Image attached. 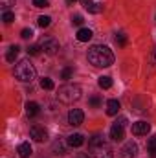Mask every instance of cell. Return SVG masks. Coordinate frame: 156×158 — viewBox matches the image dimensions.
I'll list each match as a JSON object with an SVG mask.
<instances>
[{"label": "cell", "mask_w": 156, "mask_h": 158, "mask_svg": "<svg viewBox=\"0 0 156 158\" xmlns=\"http://www.w3.org/2000/svg\"><path fill=\"white\" fill-rule=\"evenodd\" d=\"M86 57H88V63L94 64L96 68H107V66H110V64L114 63V53H112V50H110L109 46H103V44H94V46L88 50Z\"/></svg>", "instance_id": "1"}, {"label": "cell", "mask_w": 156, "mask_h": 158, "mask_svg": "<svg viewBox=\"0 0 156 158\" xmlns=\"http://www.w3.org/2000/svg\"><path fill=\"white\" fill-rule=\"evenodd\" d=\"M88 149H90L94 158H114L112 147L107 143V140L101 134H94L88 140Z\"/></svg>", "instance_id": "2"}, {"label": "cell", "mask_w": 156, "mask_h": 158, "mask_svg": "<svg viewBox=\"0 0 156 158\" xmlns=\"http://www.w3.org/2000/svg\"><path fill=\"white\" fill-rule=\"evenodd\" d=\"M15 77L18 81H22V83H31L37 77V70L30 63V59H22L15 64Z\"/></svg>", "instance_id": "3"}, {"label": "cell", "mask_w": 156, "mask_h": 158, "mask_svg": "<svg viewBox=\"0 0 156 158\" xmlns=\"http://www.w3.org/2000/svg\"><path fill=\"white\" fill-rule=\"evenodd\" d=\"M57 98H59V101H63V103H66V105H72V103H76L81 99V88H79L77 85H63V86H59V90H57Z\"/></svg>", "instance_id": "4"}, {"label": "cell", "mask_w": 156, "mask_h": 158, "mask_svg": "<svg viewBox=\"0 0 156 158\" xmlns=\"http://www.w3.org/2000/svg\"><path fill=\"white\" fill-rule=\"evenodd\" d=\"M40 48H42V52H44V53H48V55H55V53L61 50V44H59V40H57V39L48 37V39H42Z\"/></svg>", "instance_id": "5"}, {"label": "cell", "mask_w": 156, "mask_h": 158, "mask_svg": "<svg viewBox=\"0 0 156 158\" xmlns=\"http://www.w3.org/2000/svg\"><path fill=\"white\" fill-rule=\"evenodd\" d=\"M138 153V145L134 142H127L121 149H119V158H134Z\"/></svg>", "instance_id": "6"}, {"label": "cell", "mask_w": 156, "mask_h": 158, "mask_svg": "<svg viewBox=\"0 0 156 158\" xmlns=\"http://www.w3.org/2000/svg\"><path fill=\"white\" fill-rule=\"evenodd\" d=\"M83 119H84V112H83L81 109H72V110L68 112V123H70L72 127H79V125L83 123Z\"/></svg>", "instance_id": "7"}, {"label": "cell", "mask_w": 156, "mask_h": 158, "mask_svg": "<svg viewBox=\"0 0 156 158\" xmlns=\"http://www.w3.org/2000/svg\"><path fill=\"white\" fill-rule=\"evenodd\" d=\"M30 136H31L35 142H44V140L48 138V132H46L44 127H40V125H33V127L30 129Z\"/></svg>", "instance_id": "8"}, {"label": "cell", "mask_w": 156, "mask_h": 158, "mask_svg": "<svg viewBox=\"0 0 156 158\" xmlns=\"http://www.w3.org/2000/svg\"><path fill=\"white\" fill-rule=\"evenodd\" d=\"M149 131H151V125L147 121H136V123H132V134H136V136H145Z\"/></svg>", "instance_id": "9"}, {"label": "cell", "mask_w": 156, "mask_h": 158, "mask_svg": "<svg viewBox=\"0 0 156 158\" xmlns=\"http://www.w3.org/2000/svg\"><path fill=\"white\" fill-rule=\"evenodd\" d=\"M110 138H112L114 142H121V140L125 138V127L119 125V123H114V125L110 127Z\"/></svg>", "instance_id": "10"}, {"label": "cell", "mask_w": 156, "mask_h": 158, "mask_svg": "<svg viewBox=\"0 0 156 158\" xmlns=\"http://www.w3.org/2000/svg\"><path fill=\"white\" fill-rule=\"evenodd\" d=\"M81 2H83V6H84V9H86L88 13L97 15V13L103 11V6H101L99 2H94V0H81Z\"/></svg>", "instance_id": "11"}, {"label": "cell", "mask_w": 156, "mask_h": 158, "mask_svg": "<svg viewBox=\"0 0 156 158\" xmlns=\"http://www.w3.org/2000/svg\"><path fill=\"white\" fill-rule=\"evenodd\" d=\"M66 143H68L70 147H81V145L84 143V138H83V134H79V132H74V134H70V136H68Z\"/></svg>", "instance_id": "12"}, {"label": "cell", "mask_w": 156, "mask_h": 158, "mask_svg": "<svg viewBox=\"0 0 156 158\" xmlns=\"http://www.w3.org/2000/svg\"><path fill=\"white\" fill-rule=\"evenodd\" d=\"M17 153H18V156L20 158H30L31 156V145L28 143V142H22L20 145H18V149H17Z\"/></svg>", "instance_id": "13"}, {"label": "cell", "mask_w": 156, "mask_h": 158, "mask_svg": "<svg viewBox=\"0 0 156 158\" xmlns=\"http://www.w3.org/2000/svg\"><path fill=\"white\" fill-rule=\"evenodd\" d=\"M92 30H88V28H79V31L76 33V37H77L79 42H88V40L92 39Z\"/></svg>", "instance_id": "14"}, {"label": "cell", "mask_w": 156, "mask_h": 158, "mask_svg": "<svg viewBox=\"0 0 156 158\" xmlns=\"http://www.w3.org/2000/svg\"><path fill=\"white\" fill-rule=\"evenodd\" d=\"M51 151H53V155H57V156H63L64 153H66V145H64V142L59 138V140H55L53 142V145H51Z\"/></svg>", "instance_id": "15"}, {"label": "cell", "mask_w": 156, "mask_h": 158, "mask_svg": "<svg viewBox=\"0 0 156 158\" xmlns=\"http://www.w3.org/2000/svg\"><path fill=\"white\" fill-rule=\"evenodd\" d=\"M119 107H121V105H119L117 99H109V101H107V114H109V116H116L117 112H119Z\"/></svg>", "instance_id": "16"}, {"label": "cell", "mask_w": 156, "mask_h": 158, "mask_svg": "<svg viewBox=\"0 0 156 158\" xmlns=\"http://www.w3.org/2000/svg\"><path fill=\"white\" fill-rule=\"evenodd\" d=\"M39 112H40V109H39V105H37L35 101H28V103H26V114H28L30 118L37 116Z\"/></svg>", "instance_id": "17"}, {"label": "cell", "mask_w": 156, "mask_h": 158, "mask_svg": "<svg viewBox=\"0 0 156 158\" xmlns=\"http://www.w3.org/2000/svg\"><path fill=\"white\" fill-rule=\"evenodd\" d=\"M18 52H20V48H18L17 44H13V46H11V48L7 50V53H6V59H7L9 63H15V59H17Z\"/></svg>", "instance_id": "18"}, {"label": "cell", "mask_w": 156, "mask_h": 158, "mask_svg": "<svg viewBox=\"0 0 156 158\" xmlns=\"http://www.w3.org/2000/svg\"><path fill=\"white\" fill-rule=\"evenodd\" d=\"M147 151H149L151 158H156V136H151V138H149V142H147Z\"/></svg>", "instance_id": "19"}, {"label": "cell", "mask_w": 156, "mask_h": 158, "mask_svg": "<svg viewBox=\"0 0 156 158\" xmlns=\"http://www.w3.org/2000/svg\"><path fill=\"white\" fill-rule=\"evenodd\" d=\"M97 85H99L101 88L109 90V88L112 86V77H109V76H101V77H99V81H97Z\"/></svg>", "instance_id": "20"}, {"label": "cell", "mask_w": 156, "mask_h": 158, "mask_svg": "<svg viewBox=\"0 0 156 158\" xmlns=\"http://www.w3.org/2000/svg\"><path fill=\"white\" fill-rule=\"evenodd\" d=\"M40 86H42L44 90H53V88H55L53 81H51L50 77H42V79H40Z\"/></svg>", "instance_id": "21"}, {"label": "cell", "mask_w": 156, "mask_h": 158, "mask_svg": "<svg viewBox=\"0 0 156 158\" xmlns=\"http://www.w3.org/2000/svg\"><path fill=\"white\" fill-rule=\"evenodd\" d=\"M72 76H74V66H66V68H63V72H61V79L68 81Z\"/></svg>", "instance_id": "22"}, {"label": "cell", "mask_w": 156, "mask_h": 158, "mask_svg": "<svg viewBox=\"0 0 156 158\" xmlns=\"http://www.w3.org/2000/svg\"><path fill=\"white\" fill-rule=\"evenodd\" d=\"M50 22H51V19H50V17H46V15H42V17L37 19V24H39L40 28H48V26H50Z\"/></svg>", "instance_id": "23"}, {"label": "cell", "mask_w": 156, "mask_h": 158, "mask_svg": "<svg viewBox=\"0 0 156 158\" xmlns=\"http://www.w3.org/2000/svg\"><path fill=\"white\" fill-rule=\"evenodd\" d=\"M2 20H4L6 24H11V22L15 20V13H11V11H4V13H2Z\"/></svg>", "instance_id": "24"}, {"label": "cell", "mask_w": 156, "mask_h": 158, "mask_svg": "<svg viewBox=\"0 0 156 158\" xmlns=\"http://www.w3.org/2000/svg\"><path fill=\"white\" fill-rule=\"evenodd\" d=\"M116 44L117 46H125V44H127V35H125V33H117L116 35Z\"/></svg>", "instance_id": "25"}, {"label": "cell", "mask_w": 156, "mask_h": 158, "mask_svg": "<svg viewBox=\"0 0 156 158\" xmlns=\"http://www.w3.org/2000/svg\"><path fill=\"white\" fill-rule=\"evenodd\" d=\"M40 50H42V48H40L39 44H33V46H30V48H28V53H30V55H39Z\"/></svg>", "instance_id": "26"}, {"label": "cell", "mask_w": 156, "mask_h": 158, "mask_svg": "<svg viewBox=\"0 0 156 158\" xmlns=\"http://www.w3.org/2000/svg\"><path fill=\"white\" fill-rule=\"evenodd\" d=\"M20 37H22V39H31V37H33V30H30V28H24V30L20 31Z\"/></svg>", "instance_id": "27"}, {"label": "cell", "mask_w": 156, "mask_h": 158, "mask_svg": "<svg viewBox=\"0 0 156 158\" xmlns=\"http://www.w3.org/2000/svg\"><path fill=\"white\" fill-rule=\"evenodd\" d=\"M99 105H101V99H99V96H92V98H90V107L97 109Z\"/></svg>", "instance_id": "28"}, {"label": "cell", "mask_w": 156, "mask_h": 158, "mask_svg": "<svg viewBox=\"0 0 156 158\" xmlns=\"http://www.w3.org/2000/svg\"><path fill=\"white\" fill-rule=\"evenodd\" d=\"M0 6L4 7V11H7L11 6H15V0H0Z\"/></svg>", "instance_id": "29"}, {"label": "cell", "mask_w": 156, "mask_h": 158, "mask_svg": "<svg viewBox=\"0 0 156 158\" xmlns=\"http://www.w3.org/2000/svg\"><path fill=\"white\" fill-rule=\"evenodd\" d=\"M35 7H48V0H33Z\"/></svg>", "instance_id": "30"}, {"label": "cell", "mask_w": 156, "mask_h": 158, "mask_svg": "<svg viewBox=\"0 0 156 158\" xmlns=\"http://www.w3.org/2000/svg\"><path fill=\"white\" fill-rule=\"evenodd\" d=\"M72 24L81 26V24H83V17H81V15H74V17H72Z\"/></svg>", "instance_id": "31"}, {"label": "cell", "mask_w": 156, "mask_h": 158, "mask_svg": "<svg viewBox=\"0 0 156 158\" xmlns=\"http://www.w3.org/2000/svg\"><path fill=\"white\" fill-rule=\"evenodd\" d=\"M76 158H88V155H84V153H79Z\"/></svg>", "instance_id": "32"}, {"label": "cell", "mask_w": 156, "mask_h": 158, "mask_svg": "<svg viewBox=\"0 0 156 158\" xmlns=\"http://www.w3.org/2000/svg\"><path fill=\"white\" fill-rule=\"evenodd\" d=\"M70 2H76V0H70Z\"/></svg>", "instance_id": "33"}]
</instances>
